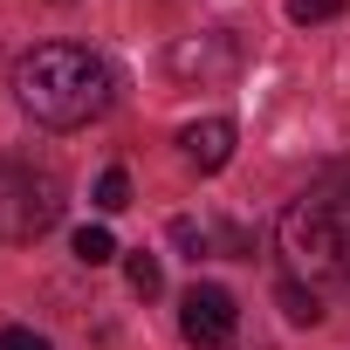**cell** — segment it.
Returning <instances> with one entry per match:
<instances>
[{
	"label": "cell",
	"mask_w": 350,
	"mask_h": 350,
	"mask_svg": "<svg viewBox=\"0 0 350 350\" xmlns=\"http://www.w3.org/2000/svg\"><path fill=\"white\" fill-rule=\"evenodd\" d=\"M14 103L49 131H76L110 110V69L76 42H42L14 62Z\"/></svg>",
	"instance_id": "cell-1"
},
{
	"label": "cell",
	"mask_w": 350,
	"mask_h": 350,
	"mask_svg": "<svg viewBox=\"0 0 350 350\" xmlns=\"http://www.w3.org/2000/svg\"><path fill=\"white\" fill-rule=\"evenodd\" d=\"M275 241H282V261L295 282H336L350 275V206L329 200V193H309L295 200L282 220H275Z\"/></svg>",
	"instance_id": "cell-2"
},
{
	"label": "cell",
	"mask_w": 350,
	"mask_h": 350,
	"mask_svg": "<svg viewBox=\"0 0 350 350\" xmlns=\"http://www.w3.org/2000/svg\"><path fill=\"white\" fill-rule=\"evenodd\" d=\"M62 220V179L42 158H0V241L28 247Z\"/></svg>",
	"instance_id": "cell-3"
},
{
	"label": "cell",
	"mask_w": 350,
	"mask_h": 350,
	"mask_svg": "<svg viewBox=\"0 0 350 350\" xmlns=\"http://www.w3.org/2000/svg\"><path fill=\"white\" fill-rule=\"evenodd\" d=\"M234 329H241V309H234V295H227L220 282H193V288L179 295V336H186L193 350H227Z\"/></svg>",
	"instance_id": "cell-4"
},
{
	"label": "cell",
	"mask_w": 350,
	"mask_h": 350,
	"mask_svg": "<svg viewBox=\"0 0 350 350\" xmlns=\"http://www.w3.org/2000/svg\"><path fill=\"white\" fill-rule=\"evenodd\" d=\"M241 62V49H234V35H186L179 49H172V76H227Z\"/></svg>",
	"instance_id": "cell-5"
},
{
	"label": "cell",
	"mask_w": 350,
	"mask_h": 350,
	"mask_svg": "<svg viewBox=\"0 0 350 350\" xmlns=\"http://www.w3.org/2000/svg\"><path fill=\"white\" fill-rule=\"evenodd\" d=\"M179 151H186L193 172H220V165L234 158V124H227V117H200V124L179 131Z\"/></svg>",
	"instance_id": "cell-6"
},
{
	"label": "cell",
	"mask_w": 350,
	"mask_h": 350,
	"mask_svg": "<svg viewBox=\"0 0 350 350\" xmlns=\"http://www.w3.org/2000/svg\"><path fill=\"white\" fill-rule=\"evenodd\" d=\"M282 316L288 323H323V302H316V288H302V282H282Z\"/></svg>",
	"instance_id": "cell-7"
},
{
	"label": "cell",
	"mask_w": 350,
	"mask_h": 350,
	"mask_svg": "<svg viewBox=\"0 0 350 350\" xmlns=\"http://www.w3.org/2000/svg\"><path fill=\"white\" fill-rule=\"evenodd\" d=\"M76 261H83V268H103V261H117V241H110L103 227H83V234H76Z\"/></svg>",
	"instance_id": "cell-8"
},
{
	"label": "cell",
	"mask_w": 350,
	"mask_h": 350,
	"mask_svg": "<svg viewBox=\"0 0 350 350\" xmlns=\"http://www.w3.org/2000/svg\"><path fill=\"white\" fill-rule=\"evenodd\" d=\"M124 282H131L137 295H158V288H165V268H158V254H131V261H124Z\"/></svg>",
	"instance_id": "cell-9"
},
{
	"label": "cell",
	"mask_w": 350,
	"mask_h": 350,
	"mask_svg": "<svg viewBox=\"0 0 350 350\" xmlns=\"http://www.w3.org/2000/svg\"><path fill=\"white\" fill-rule=\"evenodd\" d=\"M172 241H179L193 261H200V254H213V227H206V220H172Z\"/></svg>",
	"instance_id": "cell-10"
},
{
	"label": "cell",
	"mask_w": 350,
	"mask_h": 350,
	"mask_svg": "<svg viewBox=\"0 0 350 350\" xmlns=\"http://www.w3.org/2000/svg\"><path fill=\"white\" fill-rule=\"evenodd\" d=\"M96 206L103 213H124L131 206V179H124V172H103V179H96Z\"/></svg>",
	"instance_id": "cell-11"
},
{
	"label": "cell",
	"mask_w": 350,
	"mask_h": 350,
	"mask_svg": "<svg viewBox=\"0 0 350 350\" xmlns=\"http://www.w3.org/2000/svg\"><path fill=\"white\" fill-rule=\"evenodd\" d=\"M336 14V0H288V21L295 28H316V21H329Z\"/></svg>",
	"instance_id": "cell-12"
},
{
	"label": "cell",
	"mask_w": 350,
	"mask_h": 350,
	"mask_svg": "<svg viewBox=\"0 0 350 350\" xmlns=\"http://www.w3.org/2000/svg\"><path fill=\"white\" fill-rule=\"evenodd\" d=\"M0 350H49V336H35V329H0Z\"/></svg>",
	"instance_id": "cell-13"
},
{
	"label": "cell",
	"mask_w": 350,
	"mask_h": 350,
	"mask_svg": "<svg viewBox=\"0 0 350 350\" xmlns=\"http://www.w3.org/2000/svg\"><path fill=\"white\" fill-rule=\"evenodd\" d=\"M55 8H69V0H55Z\"/></svg>",
	"instance_id": "cell-14"
}]
</instances>
